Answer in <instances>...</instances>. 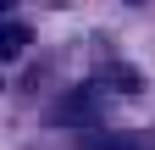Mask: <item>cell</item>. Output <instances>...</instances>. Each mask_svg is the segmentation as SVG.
Here are the masks:
<instances>
[{"label":"cell","mask_w":155,"mask_h":150,"mask_svg":"<svg viewBox=\"0 0 155 150\" xmlns=\"http://www.w3.org/2000/svg\"><path fill=\"white\" fill-rule=\"evenodd\" d=\"M45 122H50V128H94V122H100V95H94V84L61 95V100L45 111Z\"/></svg>","instance_id":"obj_1"},{"label":"cell","mask_w":155,"mask_h":150,"mask_svg":"<svg viewBox=\"0 0 155 150\" xmlns=\"http://www.w3.org/2000/svg\"><path fill=\"white\" fill-rule=\"evenodd\" d=\"M83 150H150V145H144L139 134H89Z\"/></svg>","instance_id":"obj_2"},{"label":"cell","mask_w":155,"mask_h":150,"mask_svg":"<svg viewBox=\"0 0 155 150\" xmlns=\"http://www.w3.org/2000/svg\"><path fill=\"white\" fill-rule=\"evenodd\" d=\"M28 50V28L22 22H0V61H17Z\"/></svg>","instance_id":"obj_3"},{"label":"cell","mask_w":155,"mask_h":150,"mask_svg":"<svg viewBox=\"0 0 155 150\" xmlns=\"http://www.w3.org/2000/svg\"><path fill=\"white\" fill-rule=\"evenodd\" d=\"M6 6H11V0H0V11H6Z\"/></svg>","instance_id":"obj_4"}]
</instances>
